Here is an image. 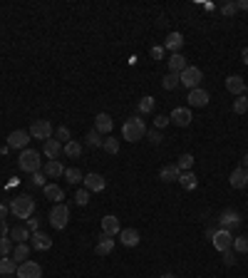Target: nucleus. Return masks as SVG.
Masks as SVG:
<instances>
[{
  "label": "nucleus",
  "mask_w": 248,
  "mask_h": 278,
  "mask_svg": "<svg viewBox=\"0 0 248 278\" xmlns=\"http://www.w3.org/2000/svg\"><path fill=\"white\" fill-rule=\"evenodd\" d=\"M236 8L238 10H248V0H236Z\"/></svg>",
  "instance_id": "52"
},
{
  "label": "nucleus",
  "mask_w": 248,
  "mask_h": 278,
  "mask_svg": "<svg viewBox=\"0 0 248 278\" xmlns=\"http://www.w3.org/2000/svg\"><path fill=\"white\" fill-rule=\"evenodd\" d=\"M159 278H176L174 273H164V276H159Z\"/></svg>",
  "instance_id": "56"
},
{
  "label": "nucleus",
  "mask_w": 248,
  "mask_h": 278,
  "mask_svg": "<svg viewBox=\"0 0 248 278\" xmlns=\"http://www.w3.org/2000/svg\"><path fill=\"white\" fill-rule=\"evenodd\" d=\"M211 241H213L216 251H221V253H223V251H228V248L233 246V233H231V231H226V228H218V231L213 233V238H211Z\"/></svg>",
  "instance_id": "10"
},
{
  "label": "nucleus",
  "mask_w": 248,
  "mask_h": 278,
  "mask_svg": "<svg viewBox=\"0 0 248 278\" xmlns=\"http://www.w3.org/2000/svg\"><path fill=\"white\" fill-rule=\"evenodd\" d=\"M104 186H107V179L102 176V174H97V171H92V174H85V189L92 194V191H104Z\"/></svg>",
  "instance_id": "11"
},
{
  "label": "nucleus",
  "mask_w": 248,
  "mask_h": 278,
  "mask_svg": "<svg viewBox=\"0 0 248 278\" xmlns=\"http://www.w3.org/2000/svg\"><path fill=\"white\" fill-rule=\"evenodd\" d=\"M13 248H15V243H13L10 236H0V258H3V256H13Z\"/></svg>",
  "instance_id": "33"
},
{
  "label": "nucleus",
  "mask_w": 248,
  "mask_h": 278,
  "mask_svg": "<svg viewBox=\"0 0 248 278\" xmlns=\"http://www.w3.org/2000/svg\"><path fill=\"white\" fill-rule=\"evenodd\" d=\"M112 127H114V122H112V117H109L107 112H99V114L95 117V132H99L102 137H104V134H109V132H112Z\"/></svg>",
  "instance_id": "13"
},
{
  "label": "nucleus",
  "mask_w": 248,
  "mask_h": 278,
  "mask_svg": "<svg viewBox=\"0 0 248 278\" xmlns=\"http://www.w3.org/2000/svg\"><path fill=\"white\" fill-rule=\"evenodd\" d=\"M18 261L13 258V256H3L0 258V276H15L18 273Z\"/></svg>",
  "instance_id": "21"
},
{
  "label": "nucleus",
  "mask_w": 248,
  "mask_h": 278,
  "mask_svg": "<svg viewBox=\"0 0 248 278\" xmlns=\"http://www.w3.org/2000/svg\"><path fill=\"white\" fill-rule=\"evenodd\" d=\"M201 80H203V72H201V67H194V65H189L184 72H181V85L191 92V90H196L198 85H201Z\"/></svg>",
  "instance_id": "6"
},
{
  "label": "nucleus",
  "mask_w": 248,
  "mask_h": 278,
  "mask_svg": "<svg viewBox=\"0 0 248 278\" xmlns=\"http://www.w3.org/2000/svg\"><path fill=\"white\" fill-rule=\"evenodd\" d=\"M10 238H13V243H28V238H33V233L28 226H15V228H10Z\"/></svg>",
  "instance_id": "28"
},
{
  "label": "nucleus",
  "mask_w": 248,
  "mask_h": 278,
  "mask_svg": "<svg viewBox=\"0 0 248 278\" xmlns=\"http://www.w3.org/2000/svg\"><path fill=\"white\" fill-rule=\"evenodd\" d=\"M223 263H226V266H233V263H236V253H233L231 248L223 251Z\"/></svg>",
  "instance_id": "46"
},
{
  "label": "nucleus",
  "mask_w": 248,
  "mask_h": 278,
  "mask_svg": "<svg viewBox=\"0 0 248 278\" xmlns=\"http://www.w3.org/2000/svg\"><path fill=\"white\" fill-rule=\"evenodd\" d=\"M218 223H221V228H226V231H236L241 223H243V216L236 211V209H226L221 216H218Z\"/></svg>",
  "instance_id": "7"
},
{
  "label": "nucleus",
  "mask_w": 248,
  "mask_h": 278,
  "mask_svg": "<svg viewBox=\"0 0 248 278\" xmlns=\"http://www.w3.org/2000/svg\"><path fill=\"white\" fill-rule=\"evenodd\" d=\"M166 62H169V72H176V75H181V72L189 67V65H186V57H184L181 53H174Z\"/></svg>",
  "instance_id": "23"
},
{
  "label": "nucleus",
  "mask_w": 248,
  "mask_h": 278,
  "mask_svg": "<svg viewBox=\"0 0 248 278\" xmlns=\"http://www.w3.org/2000/svg\"><path fill=\"white\" fill-rule=\"evenodd\" d=\"M85 144L97 149V147H102V144H104V139H102V134H99V132H95V129H92V132L85 137Z\"/></svg>",
  "instance_id": "37"
},
{
  "label": "nucleus",
  "mask_w": 248,
  "mask_h": 278,
  "mask_svg": "<svg viewBox=\"0 0 248 278\" xmlns=\"http://www.w3.org/2000/svg\"><path fill=\"white\" fill-rule=\"evenodd\" d=\"M67 223H70V209H67V204L65 201L62 204H55L52 211H50V226L57 228V231H62Z\"/></svg>",
  "instance_id": "4"
},
{
  "label": "nucleus",
  "mask_w": 248,
  "mask_h": 278,
  "mask_svg": "<svg viewBox=\"0 0 248 278\" xmlns=\"http://www.w3.org/2000/svg\"><path fill=\"white\" fill-rule=\"evenodd\" d=\"M179 85H181V75H176V72H166L164 80H161V87L164 90H176Z\"/></svg>",
  "instance_id": "32"
},
{
  "label": "nucleus",
  "mask_w": 248,
  "mask_h": 278,
  "mask_svg": "<svg viewBox=\"0 0 248 278\" xmlns=\"http://www.w3.org/2000/svg\"><path fill=\"white\" fill-rule=\"evenodd\" d=\"M119 241H122L127 248H134V246H139L142 236H139L137 228H122V231H119Z\"/></svg>",
  "instance_id": "16"
},
{
  "label": "nucleus",
  "mask_w": 248,
  "mask_h": 278,
  "mask_svg": "<svg viewBox=\"0 0 248 278\" xmlns=\"http://www.w3.org/2000/svg\"><path fill=\"white\" fill-rule=\"evenodd\" d=\"M28 142H30V132H25V129H15V132H10V137H8V149H28Z\"/></svg>",
  "instance_id": "9"
},
{
  "label": "nucleus",
  "mask_w": 248,
  "mask_h": 278,
  "mask_svg": "<svg viewBox=\"0 0 248 278\" xmlns=\"http://www.w3.org/2000/svg\"><path fill=\"white\" fill-rule=\"evenodd\" d=\"M144 134H147V124H144V119L142 117H129L124 124H122V139L124 142H139V139H144Z\"/></svg>",
  "instance_id": "1"
},
{
  "label": "nucleus",
  "mask_w": 248,
  "mask_h": 278,
  "mask_svg": "<svg viewBox=\"0 0 248 278\" xmlns=\"http://www.w3.org/2000/svg\"><path fill=\"white\" fill-rule=\"evenodd\" d=\"M43 189H45V199H50V201H55V204H62V199H65L62 186H57V184H45Z\"/></svg>",
  "instance_id": "27"
},
{
  "label": "nucleus",
  "mask_w": 248,
  "mask_h": 278,
  "mask_svg": "<svg viewBox=\"0 0 248 278\" xmlns=\"http://www.w3.org/2000/svg\"><path fill=\"white\" fill-rule=\"evenodd\" d=\"M233 112L236 114H246L248 112V97L246 95H241L238 100H233Z\"/></svg>",
  "instance_id": "38"
},
{
  "label": "nucleus",
  "mask_w": 248,
  "mask_h": 278,
  "mask_svg": "<svg viewBox=\"0 0 248 278\" xmlns=\"http://www.w3.org/2000/svg\"><path fill=\"white\" fill-rule=\"evenodd\" d=\"M8 211H10V206H5V204H0V221H5Z\"/></svg>",
  "instance_id": "50"
},
{
  "label": "nucleus",
  "mask_w": 248,
  "mask_h": 278,
  "mask_svg": "<svg viewBox=\"0 0 248 278\" xmlns=\"http://www.w3.org/2000/svg\"><path fill=\"white\" fill-rule=\"evenodd\" d=\"M179 176H181L179 164H164L161 171H159V179L161 181H179Z\"/></svg>",
  "instance_id": "20"
},
{
  "label": "nucleus",
  "mask_w": 248,
  "mask_h": 278,
  "mask_svg": "<svg viewBox=\"0 0 248 278\" xmlns=\"http://www.w3.org/2000/svg\"><path fill=\"white\" fill-rule=\"evenodd\" d=\"M119 231H122V226H119V219L117 216H104L102 219V233L104 236H119Z\"/></svg>",
  "instance_id": "15"
},
{
  "label": "nucleus",
  "mask_w": 248,
  "mask_h": 278,
  "mask_svg": "<svg viewBox=\"0 0 248 278\" xmlns=\"http://www.w3.org/2000/svg\"><path fill=\"white\" fill-rule=\"evenodd\" d=\"M151 57H154V60H161V57H164V48H159V45L151 48Z\"/></svg>",
  "instance_id": "49"
},
{
  "label": "nucleus",
  "mask_w": 248,
  "mask_h": 278,
  "mask_svg": "<svg viewBox=\"0 0 248 278\" xmlns=\"http://www.w3.org/2000/svg\"><path fill=\"white\" fill-rule=\"evenodd\" d=\"M45 174H48L50 179L65 176V167H62V162H60V159H48V162H45Z\"/></svg>",
  "instance_id": "24"
},
{
  "label": "nucleus",
  "mask_w": 248,
  "mask_h": 278,
  "mask_svg": "<svg viewBox=\"0 0 248 278\" xmlns=\"http://www.w3.org/2000/svg\"><path fill=\"white\" fill-rule=\"evenodd\" d=\"M226 90H228L231 95H236V97L246 95V82H243V77H241V75H231V77L226 80Z\"/></svg>",
  "instance_id": "14"
},
{
  "label": "nucleus",
  "mask_w": 248,
  "mask_h": 278,
  "mask_svg": "<svg viewBox=\"0 0 248 278\" xmlns=\"http://www.w3.org/2000/svg\"><path fill=\"white\" fill-rule=\"evenodd\" d=\"M30 184H33V186H45V174H43V171H35L33 179H30Z\"/></svg>",
  "instance_id": "45"
},
{
  "label": "nucleus",
  "mask_w": 248,
  "mask_h": 278,
  "mask_svg": "<svg viewBox=\"0 0 248 278\" xmlns=\"http://www.w3.org/2000/svg\"><path fill=\"white\" fill-rule=\"evenodd\" d=\"M221 13H223L226 18H233V15L238 13V8H236V3H223V5H221Z\"/></svg>",
  "instance_id": "42"
},
{
  "label": "nucleus",
  "mask_w": 248,
  "mask_h": 278,
  "mask_svg": "<svg viewBox=\"0 0 248 278\" xmlns=\"http://www.w3.org/2000/svg\"><path fill=\"white\" fill-rule=\"evenodd\" d=\"M169 122H171V119H169L166 114H156V117H154V127H156V129H161V127H166Z\"/></svg>",
  "instance_id": "44"
},
{
  "label": "nucleus",
  "mask_w": 248,
  "mask_h": 278,
  "mask_svg": "<svg viewBox=\"0 0 248 278\" xmlns=\"http://www.w3.org/2000/svg\"><path fill=\"white\" fill-rule=\"evenodd\" d=\"M154 107H156V100H154V97H144V100H139V112H142V114H151Z\"/></svg>",
  "instance_id": "36"
},
{
  "label": "nucleus",
  "mask_w": 248,
  "mask_h": 278,
  "mask_svg": "<svg viewBox=\"0 0 248 278\" xmlns=\"http://www.w3.org/2000/svg\"><path fill=\"white\" fill-rule=\"evenodd\" d=\"M65 179H67V184H80V181H85V174L72 167V169H65Z\"/></svg>",
  "instance_id": "34"
},
{
  "label": "nucleus",
  "mask_w": 248,
  "mask_h": 278,
  "mask_svg": "<svg viewBox=\"0 0 248 278\" xmlns=\"http://www.w3.org/2000/svg\"><path fill=\"white\" fill-rule=\"evenodd\" d=\"M102 147H104V152H107V154H117V152H119V139H114V137H107Z\"/></svg>",
  "instance_id": "41"
},
{
  "label": "nucleus",
  "mask_w": 248,
  "mask_h": 278,
  "mask_svg": "<svg viewBox=\"0 0 248 278\" xmlns=\"http://www.w3.org/2000/svg\"><path fill=\"white\" fill-rule=\"evenodd\" d=\"M30 246H33V248H38V251H48V248L52 246V238H50L48 233L35 231V233H33V238H30Z\"/></svg>",
  "instance_id": "25"
},
{
  "label": "nucleus",
  "mask_w": 248,
  "mask_h": 278,
  "mask_svg": "<svg viewBox=\"0 0 248 278\" xmlns=\"http://www.w3.org/2000/svg\"><path fill=\"white\" fill-rule=\"evenodd\" d=\"M176 164H179L181 171H191V167H194V154H181Z\"/></svg>",
  "instance_id": "40"
},
{
  "label": "nucleus",
  "mask_w": 248,
  "mask_h": 278,
  "mask_svg": "<svg viewBox=\"0 0 248 278\" xmlns=\"http://www.w3.org/2000/svg\"><path fill=\"white\" fill-rule=\"evenodd\" d=\"M164 48H166V50H171V55H174V53H179V50L184 48V35H181V33H169V35H166V40H164Z\"/></svg>",
  "instance_id": "22"
},
{
  "label": "nucleus",
  "mask_w": 248,
  "mask_h": 278,
  "mask_svg": "<svg viewBox=\"0 0 248 278\" xmlns=\"http://www.w3.org/2000/svg\"><path fill=\"white\" fill-rule=\"evenodd\" d=\"M208 100H211V97H208V92H206V90H201V87H196V90H191V92H189V105H191V107H206V105H208Z\"/></svg>",
  "instance_id": "17"
},
{
  "label": "nucleus",
  "mask_w": 248,
  "mask_h": 278,
  "mask_svg": "<svg viewBox=\"0 0 248 278\" xmlns=\"http://www.w3.org/2000/svg\"><path fill=\"white\" fill-rule=\"evenodd\" d=\"M43 152H45V157H48V159H60V154H62V144L52 137V139L43 142Z\"/></svg>",
  "instance_id": "19"
},
{
  "label": "nucleus",
  "mask_w": 248,
  "mask_h": 278,
  "mask_svg": "<svg viewBox=\"0 0 248 278\" xmlns=\"http://www.w3.org/2000/svg\"><path fill=\"white\" fill-rule=\"evenodd\" d=\"M18 167H20L25 174L40 171V169H43V157H40V152H35V149H23L20 157H18Z\"/></svg>",
  "instance_id": "3"
},
{
  "label": "nucleus",
  "mask_w": 248,
  "mask_h": 278,
  "mask_svg": "<svg viewBox=\"0 0 248 278\" xmlns=\"http://www.w3.org/2000/svg\"><path fill=\"white\" fill-rule=\"evenodd\" d=\"M179 184H181L186 191H194V189L198 186V176H196L194 171H181V176H179Z\"/></svg>",
  "instance_id": "29"
},
{
  "label": "nucleus",
  "mask_w": 248,
  "mask_h": 278,
  "mask_svg": "<svg viewBox=\"0 0 248 278\" xmlns=\"http://www.w3.org/2000/svg\"><path fill=\"white\" fill-rule=\"evenodd\" d=\"M3 278H18V276H3Z\"/></svg>",
  "instance_id": "57"
},
{
  "label": "nucleus",
  "mask_w": 248,
  "mask_h": 278,
  "mask_svg": "<svg viewBox=\"0 0 248 278\" xmlns=\"http://www.w3.org/2000/svg\"><path fill=\"white\" fill-rule=\"evenodd\" d=\"M236 253H248V236H233V246Z\"/></svg>",
  "instance_id": "35"
},
{
  "label": "nucleus",
  "mask_w": 248,
  "mask_h": 278,
  "mask_svg": "<svg viewBox=\"0 0 248 278\" xmlns=\"http://www.w3.org/2000/svg\"><path fill=\"white\" fill-rule=\"evenodd\" d=\"M52 134H55V129H52V124H50L48 119H35V122L30 124V137H33V139L48 142V139H52Z\"/></svg>",
  "instance_id": "5"
},
{
  "label": "nucleus",
  "mask_w": 248,
  "mask_h": 278,
  "mask_svg": "<svg viewBox=\"0 0 248 278\" xmlns=\"http://www.w3.org/2000/svg\"><path fill=\"white\" fill-rule=\"evenodd\" d=\"M75 201H77L80 206H87V204H90V191H87V189H80L77 196H75Z\"/></svg>",
  "instance_id": "43"
},
{
  "label": "nucleus",
  "mask_w": 248,
  "mask_h": 278,
  "mask_svg": "<svg viewBox=\"0 0 248 278\" xmlns=\"http://www.w3.org/2000/svg\"><path fill=\"white\" fill-rule=\"evenodd\" d=\"M241 57H243V62L248 65V48H243V53H241Z\"/></svg>",
  "instance_id": "54"
},
{
  "label": "nucleus",
  "mask_w": 248,
  "mask_h": 278,
  "mask_svg": "<svg viewBox=\"0 0 248 278\" xmlns=\"http://www.w3.org/2000/svg\"><path fill=\"white\" fill-rule=\"evenodd\" d=\"M169 119H171L176 127H189L194 117H191V110H189V107H176V110L169 114Z\"/></svg>",
  "instance_id": "12"
},
{
  "label": "nucleus",
  "mask_w": 248,
  "mask_h": 278,
  "mask_svg": "<svg viewBox=\"0 0 248 278\" xmlns=\"http://www.w3.org/2000/svg\"><path fill=\"white\" fill-rule=\"evenodd\" d=\"M55 139L65 147V144L72 139V134H70V129H67V127H57V129H55Z\"/></svg>",
  "instance_id": "39"
},
{
  "label": "nucleus",
  "mask_w": 248,
  "mask_h": 278,
  "mask_svg": "<svg viewBox=\"0 0 248 278\" xmlns=\"http://www.w3.org/2000/svg\"><path fill=\"white\" fill-rule=\"evenodd\" d=\"M33 211H35V199L28 196V194L15 196L13 204H10V214H13L15 219H25V221H28V219L33 216Z\"/></svg>",
  "instance_id": "2"
},
{
  "label": "nucleus",
  "mask_w": 248,
  "mask_h": 278,
  "mask_svg": "<svg viewBox=\"0 0 248 278\" xmlns=\"http://www.w3.org/2000/svg\"><path fill=\"white\" fill-rule=\"evenodd\" d=\"M62 154H65V157H70V159H77V157L82 154V144H80V142H75V139H70V142L62 147Z\"/></svg>",
  "instance_id": "31"
},
{
  "label": "nucleus",
  "mask_w": 248,
  "mask_h": 278,
  "mask_svg": "<svg viewBox=\"0 0 248 278\" xmlns=\"http://www.w3.org/2000/svg\"><path fill=\"white\" fill-rule=\"evenodd\" d=\"M147 137H149V142H151V144H159V142H161V134H159V129H151V132H147Z\"/></svg>",
  "instance_id": "47"
},
{
  "label": "nucleus",
  "mask_w": 248,
  "mask_h": 278,
  "mask_svg": "<svg viewBox=\"0 0 248 278\" xmlns=\"http://www.w3.org/2000/svg\"><path fill=\"white\" fill-rule=\"evenodd\" d=\"M28 228H30V233H35V231L40 228V219H33V216H30V219H28Z\"/></svg>",
  "instance_id": "48"
},
{
  "label": "nucleus",
  "mask_w": 248,
  "mask_h": 278,
  "mask_svg": "<svg viewBox=\"0 0 248 278\" xmlns=\"http://www.w3.org/2000/svg\"><path fill=\"white\" fill-rule=\"evenodd\" d=\"M241 167H243V169H248V152L243 154V164H241Z\"/></svg>",
  "instance_id": "55"
},
{
  "label": "nucleus",
  "mask_w": 248,
  "mask_h": 278,
  "mask_svg": "<svg viewBox=\"0 0 248 278\" xmlns=\"http://www.w3.org/2000/svg\"><path fill=\"white\" fill-rule=\"evenodd\" d=\"M246 236H248V233H246Z\"/></svg>",
  "instance_id": "58"
},
{
  "label": "nucleus",
  "mask_w": 248,
  "mask_h": 278,
  "mask_svg": "<svg viewBox=\"0 0 248 278\" xmlns=\"http://www.w3.org/2000/svg\"><path fill=\"white\" fill-rule=\"evenodd\" d=\"M30 243H15V248H13V258L18 261V263H25L28 261V256H30Z\"/></svg>",
  "instance_id": "30"
},
{
  "label": "nucleus",
  "mask_w": 248,
  "mask_h": 278,
  "mask_svg": "<svg viewBox=\"0 0 248 278\" xmlns=\"http://www.w3.org/2000/svg\"><path fill=\"white\" fill-rule=\"evenodd\" d=\"M228 181H231V186H233V189H243V186L248 184V169H243V167L233 169V171H231V176H228Z\"/></svg>",
  "instance_id": "18"
},
{
  "label": "nucleus",
  "mask_w": 248,
  "mask_h": 278,
  "mask_svg": "<svg viewBox=\"0 0 248 278\" xmlns=\"http://www.w3.org/2000/svg\"><path fill=\"white\" fill-rule=\"evenodd\" d=\"M218 228H206V238H213V233H216Z\"/></svg>",
  "instance_id": "53"
},
{
  "label": "nucleus",
  "mask_w": 248,
  "mask_h": 278,
  "mask_svg": "<svg viewBox=\"0 0 248 278\" xmlns=\"http://www.w3.org/2000/svg\"><path fill=\"white\" fill-rule=\"evenodd\" d=\"M0 236H10V228H8L5 221H0Z\"/></svg>",
  "instance_id": "51"
},
{
  "label": "nucleus",
  "mask_w": 248,
  "mask_h": 278,
  "mask_svg": "<svg viewBox=\"0 0 248 278\" xmlns=\"http://www.w3.org/2000/svg\"><path fill=\"white\" fill-rule=\"evenodd\" d=\"M18 278H43V266L38 263V261H25V263H20L18 266V273H15Z\"/></svg>",
  "instance_id": "8"
},
{
  "label": "nucleus",
  "mask_w": 248,
  "mask_h": 278,
  "mask_svg": "<svg viewBox=\"0 0 248 278\" xmlns=\"http://www.w3.org/2000/svg\"><path fill=\"white\" fill-rule=\"evenodd\" d=\"M112 248H114V238L112 236H99V241H97V246H95V253L97 256H109L112 253Z\"/></svg>",
  "instance_id": "26"
}]
</instances>
